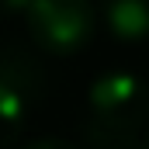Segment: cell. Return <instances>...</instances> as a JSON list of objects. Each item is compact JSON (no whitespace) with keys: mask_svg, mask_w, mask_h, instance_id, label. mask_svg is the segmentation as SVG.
<instances>
[{"mask_svg":"<svg viewBox=\"0 0 149 149\" xmlns=\"http://www.w3.org/2000/svg\"><path fill=\"white\" fill-rule=\"evenodd\" d=\"M45 94V73L21 49L0 52V149L10 146Z\"/></svg>","mask_w":149,"mask_h":149,"instance_id":"cell-3","label":"cell"},{"mask_svg":"<svg viewBox=\"0 0 149 149\" xmlns=\"http://www.w3.org/2000/svg\"><path fill=\"white\" fill-rule=\"evenodd\" d=\"M149 128V87L128 70H108L87 90V149H139Z\"/></svg>","mask_w":149,"mask_h":149,"instance_id":"cell-1","label":"cell"},{"mask_svg":"<svg viewBox=\"0 0 149 149\" xmlns=\"http://www.w3.org/2000/svg\"><path fill=\"white\" fill-rule=\"evenodd\" d=\"M28 3H31V0H0V14H3V17H24Z\"/></svg>","mask_w":149,"mask_h":149,"instance_id":"cell-5","label":"cell"},{"mask_svg":"<svg viewBox=\"0 0 149 149\" xmlns=\"http://www.w3.org/2000/svg\"><path fill=\"white\" fill-rule=\"evenodd\" d=\"M139 149H149V128H146V135H142V146Z\"/></svg>","mask_w":149,"mask_h":149,"instance_id":"cell-7","label":"cell"},{"mask_svg":"<svg viewBox=\"0 0 149 149\" xmlns=\"http://www.w3.org/2000/svg\"><path fill=\"white\" fill-rule=\"evenodd\" d=\"M101 17L121 45L149 42V0H101Z\"/></svg>","mask_w":149,"mask_h":149,"instance_id":"cell-4","label":"cell"},{"mask_svg":"<svg viewBox=\"0 0 149 149\" xmlns=\"http://www.w3.org/2000/svg\"><path fill=\"white\" fill-rule=\"evenodd\" d=\"M94 3L90 0H31L24 10L28 35L42 52L73 56L94 38Z\"/></svg>","mask_w":149,"mask_h":149,"instance_id":"cell-2","label":"cell"},{"mask_svg":"<svg viewBox=\"0 0 149 149\" xmlns=\"http://www.w3.org/2000/svg\"><path fill=\"white\" fill-rule=\"evenodd\" d=\"M24 149H80V146H73V142H66V139H35L31 146H24Z\"/></svg>","mask_w":149,"mask_h":149,"instance_id":"cell-6","label":"cell"}]
</instances>
